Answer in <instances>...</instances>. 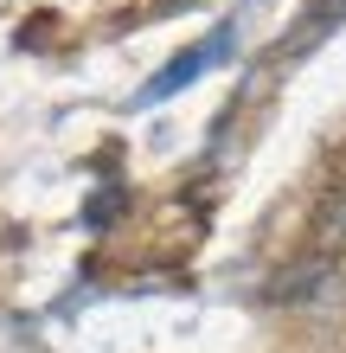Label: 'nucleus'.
Masks as SVG:
<instances>
[{
	"mask_svg": "<svg viewBox=\"0 0 346 353\" xmlns=\"http://www.w3.org/2000/svg\"><path fill=\"white\" fill-rule=\"evenodd\" d=\"M225 52H231V26H218V32L206 39V46H193V52H180V58H167V65H160V77H154L148 90H141V103H160V97H173V90H186L193 77L206 71V65H218V58H225Z\"/></svg>",
	"mask_w": 346,
	"mask_h": 353,
	"instance_id": "1",
	"label": "nucleus"
},
{
	"mask_svg": "<svg viewBox=\"0 0 346 353\" xmlns=\"http://www.w3.org/2000/svg\"><path fill=\"white\" fill-rule=\"evenodd\" d=\"M167 7H180V0H167Z\"/></svg>",
	"mask_w": 346,
	"mask_h": 353,
	"instance_id": "2",
	"label": "nucleus"
}]
</instances>
